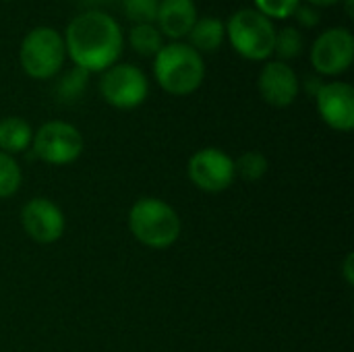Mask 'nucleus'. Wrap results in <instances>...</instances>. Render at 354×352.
<instances>
[{"instance_id": "1", "label": "nucleus", "mask_w": 354, "mask_h": 352, "mask_svg": "<svg viewBox=\"0 0 354 352\" xmlns=\"http://www.w3.org/2000/svg\"><path fill=\"white\" fill-rule=\"evenodd\" d=\"M122 29L114 17L104 10H85L77 15L64 35V48L77 68L85 73H104L118 62L122 54Z\"/></svg>"}, {"instance_id": "2", "label": "nucleus", "mask_w": 354, "mask_h": 352, "mask_svg": "<svg viewBox=\"0 0 354 352\" xmlns=\"http://www.w3.org/2000/svg\"><path fill=\"white\" fill-rule=\"evenodd\" d=\"M158 85L172 95H189L197 91L205 79V62L201 54L183 41L162 46L153 60Z\"/></svg>"}, {"instance_id": "3", "label": "nucleus", "mask_w": 354, "mask_h": 352, "mask_svg": "<svg viewBox=\"0 0 354 352\" xmlns=\"http://www.w3.org/2000/svg\"><path fill=\"white\" fill-rule=\"evenodd\" d=\"M131 234L147 249H168L180 237V218L176 210L158 197H141L129 212Z\"/></svg>"}, {"instance_id": "4", "label": "nucleus", "mask_w": 354, "mask_h": 352, "mask_svg": "<svg viewBox=\"0 0 354 352\" xmlns=\"http://www.w3.org/2000/svg\"><path fill=\"white\" fill-rule=\"evenodd\" d=\"M232 48L247 60H268L274 54L276 27L255 8L236 10L226 25Z\"/></svg>"}, {"instance_id": "5", "label": "nucleus", "mask_w": 354, "mask_h": 352, "mask_svg": "<svg viewBox=\"0 0 354 352\" xmlns=\"http://www.w3.org/2000/svg\"><path fill=\"white\" fill-rule=\"evenodd\" d=\"M66 56L64 37L52 27L31 29L19 48V60L23 71L31 79H52L62 68Z\"/></svg>"}, {"instance_id": "6", "label": "nucleus", "mask_w": 354, "mask_h": 352, "mask_svg": "<svg viewBox=\"0 0 354 352\" xmlns=\"http://www.w3.org/2000/svg\"><path fill=\"white\" fill-rule=\"evenodd\" d=\"M31 147L41 162L52 166H66L83 154L85 141L81 131L71 122L50 120L33 133Z\"/></svg>"}, {"instance_id": "7", "label": "nucleus", "mask_w": 354, "mask_h": 352, "mask_svg": "<svg viewBox=\"0 0 354 352\" xmlns=\"http://www.w3.org/2000/svg\"><path fill=\"white\" fill-rule=\"evenodd\" d=\"M102 98L118 110H133L141 106L149 93L147 77L135 64H112L100 79Z\"/></svg>"}, {"instance_id": "8", "label": "nucleus", "mask_w": 354, "mask_h": 352, "mask_svg": "<svg viewBox=\"0 0 354 352\" xmlns=\"http://www.w3.org/2000/svg\"><path fill=\"white\" fill-rule=\"evenodd\" d=\"M187 174L191 183L205 193H222L236 178L234 160L218 147H203L195 151L189 160Z\"/></svg>"}, {"instance_id": "9", "label": "nucleus", "mask_w": 354, "mask_h": 352, "mask_svg": "<svg viewBox=\"0 0 354 352\" xmlns=\"http://www.w3.org/2000/svg\"><path fill=\"white\" fill-rule=\"evenodd\" d=\"M354 60V35L344 27L326 29L311 48V64L319 75H340Z\"/></svg>"}, {"instance_id": "10", "label": "nucleus", "mask_w": 354, "mask_h": 352, "mask_svg": "<svg viewBox=\"0 0 354 352\" xmlns=\"http://www.w3.org/2000/svg\"><path fill=\"white\" fill-rule=\"evenodd\" d=\"M21 226L31 241L50 245L64 234L66 224L62 210L54 201L46 197H33L21 210Z\"/></svg>"}, {"instance_id": "11", "label": "nucleus", "mask_w": 354, "mask_h": 352, "mask_svg": "<svg viewBox=\"0 0 354 352\" xmlns=\"http://www.w3.org/2000/svg\"><path fill=\"white\" fill-rule=\"evenodd\" d=\"M315 104L322 120L340 133H348L354 127V89L344 81L324 83L315 93Z\"/></svg>"}, {"instance_id": "12", "label": "nucleus", "mask_w": 354, "mask_h": 352, "mask_svg": "<svg viewBox=\"0 0 354 352\" xmlns=\"http://www.w3.org/2000/svg\"><path fill=\"white\" fill-rule=\"evenodd\" d=\"M257 87H259L263 102L274 108L290 106L301 91L297 73L292 71L288 62H282V60H272L261 68Z\"/></svg>"}, {"instance_id": "13", "label": "nucleus", "mask_w": 354, "mask_h": 352, "mask_svg": "<svg viewBox=\"0 0 354 352\" xmlns=\"http://www.w3.org/2000/svg\"><path fill=\"white\" fill-rule=\"evenodd\" d=\"M156 21H158L160 33L172 39H180L189 35V31L193 29L197 21L195 0H160Z\"/></svg>"}, {"instance_id": "14", "label": "nucleus", "mask_w": 354, "mask_h": 352, "mask_svg": "<svg viewBox=\"0 0 354 352\" xmlns=\"http://www.w3.org/2000/svg\"><path fill=\"white\" fill-rule=\"evenodd\" d=\"M33 131L27 120L19 116H8L0 120V151L12 156L21 154L31 145Z\"/></svg>"}, {"instance_id": "15", "label": "nucleus", "mask_w": 354, "mask_h": 352, "mask_svg": "<svg viewBox=\"0 0 354 352\" xmlns=\"http://www.w3.org/2000/svg\"><path fill=\"white\" fill-rule=\"evenodd\" d=\"M226 33V25L216 19V17H203L197 19L193 29L189 31V39H191V48H195L199 54L201 52H214L222 46Z\"/></svg>"}, {"instance_id": "16", "label": "nucleus", "mask_w": 354, "mask_h": 352, "mask_svg": "<svg viewBox=\"0 0 354 352\" xmlns=\"http://www.w3.org/2000/svg\"><path fill=\"white\" fill-rule=\"evenodd\" d=\"M129 44L141 56H156L164 46L162 33L153 23L151 25H133V29L129 33Z\"/></svg>"}, {"instance_id": "17", "label": "nucleus", "mask_w": 354, "mask_h": 352, "mask_svg": "<svg viewBox=\"0 0 354 352\" xmlns=\"http://www.w3.org/2000/svg\"><path fill=\"white\" fill-rule=\"evenodd\" d=\"M268 168H270V162L261 151H245L234 162V172L247 183L261 180L268 174Z\"/></svg>"}, {"instance_id": "18", "label": "nucleus", "mask_w": 354, "mask_h": 352, "mask_svg": "<svg viewBox=\"0 0 354 352\" xmlns=\"http://www.w3.org/2000/svg\"><path fill=\"white\" fill-rule=\"evenodd\" d=\"M303 52V35L297 27H282L276 31V41H274V54L286 62L297 58Z\"/></svg>"}, {"instance_id": "19", "label": "nucleus", "mask_w": 354, "mask_h": 352, "mask_svg": "<svg viewBox=\"0 0 354 352\" xmlns=\"http://www.w3.org/2000/svg\"><path fill=\"white\" fill-rule=\"evenodd\" d=\"M21 180H23V174H21L19 162L12 156L0 151V199L12 197L19 191Z\"/></svg>"}, {"instance_id": "20", "label": "nucleus", "mask_w": 354, "mask_h": 352, "mask_svg": "<svg viewBox=\"0 0 354 352\" xmlns=\"http://www.w3.org/2000/svg\"><path fill=\"white\" fill-rule=\"evenodd\" d=\"M160 0H122V8L129 21L135 25H151L158 17Z\"/></svg>"}, {"instance_id": "21", "label": "nucleus", "mask_w": 354, "mask_h": 352, "mask_svg": "<svg viewBox=\"0 0 354 352\" xmlns=\"http://www.w3.org/2000/svg\"><path fill=\"white\" fill-rule=\"evenodd\" d=\"M301 0H255V10H259L263 17L272 19H288L299 8Z\"/></svg>"}, {"instance_id": "22", "label": "nucleus", "mask_w": 354, "mask_h": 352, "mask_svg": "<svg viewBox=\"0 0 354 352\" xmlns=\"http://www.w3.org/2000/svg\"><path fill=\"white\" fill-rule=\"evenodd\" d=\"M87 75L89 73H85L83 68H77V66L73 71H68L58 83V95L62 100H77L81 95V91L85 89Z\"/></svg>"}, {"instance_id": "23", "label": "nucleus", "mask_w": 354, "mask_h": 352, "mask_svg": "<svg viewBox=\"0 0 354 352\" xmlns=\"http://www.w3.org/2000/svg\"><path fill=\"white\" fill-rule=\"evenodd\" d=\"M292 17H297V21L305 27H315L319 23V12L311 4H299V8L295 10Z\"/></svg>"}, {"instance_id": "24", "label": "nucleus", "mask_w": 354, "mask_h": 352, "mask_svg": "<svg viewBox=\"0 0 354 352\" xmlns=\"http://www.w3.org/2000/svg\"><path fill=\"white\" fill-rule=\"evenodd\" d=\"M342 274H344V280H346V284H348V286H353L354 284V255L353 253H348V255H346V259H344V263H342Z\"/></svg>"}, {"instance_id": "25", "label": "nucleus", "mask_w": 354, "mask_h": 352, "mask_svg": "<svg viewBox=\"0 0 354 352\" xmlns=\"http://www.w3.org/2000/svg\"><path fill=\"white\" fill-rule=\"evenodd\" d=\"M307 4H311V6H332V4H338V2H342V0H305Z\"/></svg>"}, {"instance_id": "26", "label": "nucleus", "mask_w": 354, "mask_h": 352, "mask_svg": "<svg viewBox=\"0 0 354 352\" xmlns=\"http://www.w3.org/2000/svg\"><path fill=\"white\" fill-rule=\"evenodd\" d=\"M353 2H354V0H346V12H348V17H354Z\"/></svg>"}, {"instance_id": "27", "label": "nucleus", "mask_w": 354, "mask_h": 352, "mask_svg": "<svg viewBox=\"0 0 354 352\" xmlns=\"http://www.w3.org/2000/svg\"><path fill=\"white\" fill-rule=\"evenodd\" d=\"M6 2H10V0H6Z\"/></svg>"}]
</instances>
